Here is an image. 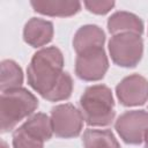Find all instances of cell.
Here are the masks:
<instances>
[{
	"mask_svg": "<svg viewBox=\"0 0 148 148\" xmlns=\"http://www.w3.org/2000/svg\"><path fill=\"white\" fill-rule=\"evenodd\" d=\"M118 101L124 106H139L148 101V80L140 74L124 77L116 87Z\"/></svg>",
	"mask_w": 148,
	"mask_h": 148,
	"instance_id": "cell-8",
	"label": "cell"
},
{
	"mask_svg": "<svg viewBox=\"0 0 148 148\" xmlns=\"http://www.w3.org/2000/svg\"><path fill=\"white\" fill-rule=\"evenodd\" d=\"M109 68V60L104 47L90 50L76 56L75 74L80 80L94 82L104 77Z\"/></svg>",
	"mask_w": 148,
	"mask_h": 148,
	"instance_id": "cell-7",
	"label": "cell"
},
{
	"mask_svg": "<svg viewBox=\"0 0 148 148\" xmlns=\"http://www.w3.org/2000/svg\"><path fill=\"white\" fill-rule=\"evenodd\" d=\"M44 140L22 125L13 133V148H44Z\"/></svg>",
	"mask_w": 148,
	"mask_h": 148,
	"instance_id": "cell-16",
	"label": "cell"
},
{
	"mask_svg": "<svg viewBox=\"0 0 148 148\" xmlns=\"http://www.w3.org/2000/svg\"><path fill=\"white\" fill-rule=\"evenodd\" d=\"M23 83V72L14 60H2L0 64V89L2 91L21 88Z\"/></svg>",
	"mask_w": 148,
	"mask_h": 148,
	"instance_id": "cell-13",
	"label": "cell"
},
{
	"mask_svg": "<svg viewBox=\"0 0 148 148\" xmlns=\"http://www.w3.org/2000/svg\"><path fill=\"white\" fill-rule=\"evenodd\" d=\"M83 3L90 13L96 15H105L114 7V1L112 0H86Z\"/></svg>",
	"mask_w": 148,
	"mask_h": 148,
	"instance_id": "cell-18",
	"label": "cell"
},
{
	"mask_svg": "<svg viewBox=\"0 0 148 148\" xmlns=\"http://www.w3.org/2000/svg\"><path fill=\"white\" fill-rule=\"evenodd\" d=\"M64 56L56 46L43 47L31 58L27 68L28 84L44 99L54 89L64 73Z\"/></svg>",
	"mask_w": 148,
	"mask_h": 148,
	"instance_id": "cell-1",
	"label": "cell"
},
{
	"mask_svg": "<svg viewBox=\"0 0 148 148\" xmlns=\"http://www.w3.org/2000/svg\"><path fill=\"white\" fill-rule=\"evenodd\" d=\"M22 126L27 128L29 132L36 134L44 141H47L52 138L53 135V128H52V123L51 118L43 113V112H37L30 116L23 124Z\"/></svg>",
	"mask_w": 148,
	"mask_h": 148,
	"instance_id": "cell-15",
	"label": "cell"
},
{
	"mask_svg": "<svg viewBox=\"0 0 148 148\" xmlns=\"http://www.w3.org/2000/svg\"><path fill=\"white\" fill-rule=\"evenodd\" d=\"M105 43V34L96 24H86L77 29L73 38V47L76 54L101 49Z\"/></svg>",
	"mask_w": 148,
	"mask_h": 148,
	"instance_id": "cell-10",
	"label": "cell"
},
{
	"mask_svg": "<svg viewBox=\"0 0 148 148\" xmlns=\"http://www.w3.org/2000/svg\"><path fill=\"white\" fill-rule=\"evenodd\" d=\"M82 143L84 148H120L118 140L110 130H91L83 132Z\"/></svg>",
	"mask_w": 148,
	"mask_h": 148,
	"instance_id": "cell-14",
	"label": "cell"
},
{
	"mask_svg": "<svg viewBox=\"0 0 148 148\" xmlns=\"http://www.w3.org/2000/svg\"><path fill=\"white\" fill-rule=\"evenodd\" d=\"M143 141H145V148H148V130L145 134V138H143Z\"/></svg>",
	"mask_w": 148,
	"mask_h": 148,
	"instance_id": "cell-19",
	"label": "cell"
},
{
	"mask_svg": "<svg viewBox=\"0 0 148 148\" xmlns=\"http://www.w3.org/2000/svg\"><path fill=\"white\" fill-rule=\"evenodd\" d=\"M30 5L36 13L52 17H68L81 10V2L71 0H32Z\"/></svg>",
	"mask_w": 148,
	"mask_h": 148,
	"instance_id": "cell-11",
	"label": "cell"
},
{
	"mask_svg": "<svg viewBox=\"0 0 148 148\" xmlns=\"http://www.w3.org/2000/svg\"><path fill=\"white\" fill-rule=\"evenodd\" d=\"M37 108V97L25 88L2 91L0 97L1 132L12 131L21 120L32 116Z\"/></svg>",
	"mask_w": 148,
	"mask_h": 148,
	"instance_id": "cell-3",
	"label": "cell"
},
{
	"mask_svg": "<svg viewBox=\"0 0 148 148\" xmlns=\"http://www.w3.org/2000/svg\"><path fill=\"white\" fill-rule=\"evenodd\" d=\"M114 128L125 143L140 145L148 130V112L145 110L126 111L117 118Z\"/></svg>",
	"mask_w": 148,
	"mask_h": 148,
	"instance_id": "cell-6",
	"label": "cell"
},
{
	"mask_svg": "<svg viewBox=\"0 0 148 148\" xmlns=\"http://www.w3.org/2000/svg\"><path fill=\"white\" fill-rule=\"evenodd\" d=\"M111 60L120 67H135L143 54V40L141 36L132 32L113 35L109 40Z\"/></svg>",
	"mask_w": 148,
	"mask_h": 148,
	"instance_id": "cell-4",
	"label": "cell"
},
{
	"mask_svg": "<svg viewBox=\"0 0 148 148\" xmlns=\"http://www.w3.org/2000/svg\"><path fill=\"white\" fill-rule=\"evenodd\" d=\"M1 148H8V146L5 141H1Z\"/></svg>",
	"mask_w": 148,
	"mask_h": 148,
	"instance_id": "cell-20",
	"label": "cell"
},
{
	"mask_svg": "<svg viewBox=\"0 0 148 148\" xmlns=\"http://www.w3.org/2000/svg\"><path fill=\"white\" fill-rule=\"evenodd\" d=\"M53 134L58 138L71 139L80 135L83 128V117L79 109L71 103L59 104L51 109Z\"/></svg>",
	"mask_w": 148,
	"mask_h": 148,
	"instance_id": "cell-5",
	"label": "cell"
},
{
	"mask_svg": "<svg viewBox=\"0 0 148 148\" xmlns=\"http://www.w3.org/2000/svg\"><path fill=\"white\" fill-rule=\"evenodd\" d=\"M108 30L112 35L132 32L139 36L143 32V22L142 20L130 12H116L108 18Z\"/></svg>",
	"mask_w": 148,
	"mask_h": 148,
	"instance_id": "cell-12",
	"label": "cell"
},
{
	"mask_svg": "<svg viewBox=\"0 0 148 148\" xmlns=\"http://www.w3.org/2000/svg\"><path fill=\"white\" fill-rule=\"evenodd\" d=\"M53 34V23L38 17H31L23 28V39L32 47H42L49 44Z\"/></svg>",
	"mask_w": 148,
	"mask_h": 148,
	"instance_id": "cell-9",
	"label": "cell"
},
{
	"mask_svg": "<svg viewBox=\"0 0 148 148\" xmlns=\"http://www.w3.org/2000/svg\"><path fill=\"white\" fill-rule=\"evenodd\" d=\"M73 79L69 75V73L64 72L59 82L54 87V89L46 96V101L50 102H59V101H65L68 99L72 95L73 91Z\"/></svg>",
	"mask_w": 148,
	"mask_h": 148,
	"instance_id": "cell-17",
	"label": "cell"
},
{
	"mask_svg": "<svg viewBox=\"0 0 148 148\" xmlns=\"http://www.w3.org/2000/svg\"><path fill=\"white\" fill-rule=\"evenodd\" d=\"M79 105L83 120L89 126H109L114 119L112 91L105 84H94L86 88L80 97Z\"/></svg>",
	"mask_w": 148,
	"mask_h": 148,
	"instance_id": "cell-2",
	"label": "cell"
}]
</instances>
